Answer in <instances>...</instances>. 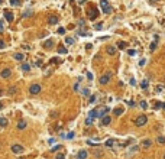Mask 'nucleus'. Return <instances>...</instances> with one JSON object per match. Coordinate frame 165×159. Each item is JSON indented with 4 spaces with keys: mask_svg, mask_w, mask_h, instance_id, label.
Listing matches in <instances>:
<instances>
[{
    "mask_svg": "<svg viewBox=\"0 0 165 159\" xmlns=\"http://www.w3.org/2000/svg\"><path fill=\"white\" fill-rule=\"evenodd\" d=\"M96 110V119H103L104 116L109 114V107L107 106H99Z\"/></svg>",
    "mask_w": 165,
    "mask_h": 159,
    "instance_id": "nucleus-1",
    "label": "nucleus"
},
{
    "mask_svg": "<svg viewBox=\"0 0 165 159\" xmlns=\"http://www.w3.org/2000/svg\"><path fill=\"white\" fill-rule=\"evenodd\" d=\"M146 122H148V117H146L145 114H140V116H138V117H136V120H135V125L138 126V127H142L143 125H146Z\"/></svg>",
    "mask_w": 165,
    "mask_h": 159,
    "instance_id": "nucleus-2",
    "label": "nucleus"
},
{
    "mask_svg": "<svg viewBox=\"0 0 165 159\" xmlns=\"http://www.w3.org/2000/svg\"><path fill=\"white\" fill-rule=\"evenodd\" d=\"M100 6H101L103 12H104L106 15L112 13V7H110V4H109V1H107V0H100Z\"/></svg>",
    "mask_w": 165,
    "mask_h": 159,
    "instance_id": "nucleus-3",
    "label": "nucleus"
},
{
    "mask_svg": "<svg viewBox=\"0 0 165 159\" xmlns=\"http://www.w3.org/2000/svg\"><path fill=\"white\" fill-rule=\"evenodd\" d=\"M42 90V87L39 85V84H32L31 87H29V93L31 94H33V95H36V94H39Z\"/></svg>",
    "mask_w": 165,
    "mask_h": 159,
    "instance_id": "nucleus-4",
    "label": "nucleus"
},
{
    "mask_svg": "<svg viewBox=\"0 0 165 159\" xmlns=\"http://www.w3.org/2000/svg\"><path fill=\"white\" fill-rule=\"evenodd\" d=\"M97 16H99V10H97V9H96V7H90V9H88V17H90L91 20H93V19H96Z\"/></svg>",
    "mask_w": 165,
    "mask_h": 159,
    "instance_id": "nucleus-5",
    "label": "nucleus"
},
{
    "mask_svg": "<svg viewBox=\"0 0 165 159\" xmlns=\"http://www.w3.org/2000/svg\"><path fill=\"white\" fill-rule=\"evenodd\" d=\"M12 152H13V153H22V152H23V146L19 145V143H15V145L12 146Z\"/></svg>",
    "mask_w": 165,
    "mask_h": 159,
    "instance_id": "nucleus-6",
    "label": "nucleus"
},
{
    "mask_svg": "<svg viewBox=\"0 0 165 159\" xmlns=\"http://www.w3.org/2000/svg\"><path fill=\"white\" fill-rule=\"evenodd\" d=\"M87 156H88V152L85 151V149H81L77 153V159H87Z\"/></svg>",
    "mask_w": 165,
    "mask_h": 159,
    "instance_id": "nucleus-7",
    "label": "nucleus"
},
{
    "mask_svg": "<svg viewBox=\"0 0 165 159\" xmlns=\"http://www.w3.org/2000/svg\"><path fill=\"white\" fill-rule=\"evenodd\" d=\"M110 77H112V74H106V75H103V77H101V78L99 80L100 84H103V85H104V84H107L109 81H110Z\"/></svg>",
    "mask_w": 165,
    "mask_h": 159,
    "instance_id": "nucleus-8",
    "label": "nucleus"
},
{
    "mask_svg": "<svg viewBox=\"0 0 165 159\" xmlns=\"http://www.w3.org/2000/svg\"><path fill=\"white\" fill-rule=\"evenodd\" d=\"M0 75H1V78H9V77L12 75V71H10L9 68H6V69H3V71H1V74H0Z\"/></svg>",
    "mask_w": 165,
    "mask_h": 159,
    "instance_id": "nucleus-9",
    "label": "nucleus"
},
{
    "mask_svg": "<svg viewBox=\"0 0 165 159\" xmlns=\"http://www.w3.org/2000/svg\"><path fill=\"white\" fill-rule=\"evenodd\" d=\"M4 19H6L7 22H13V19H15V17H13V13H10L9 10H6V12H4Z\"/></svg>",
    "mask_w": 165,
    "mask_h": 159,
    "instance_id": "nucleus-10",
    "label": "nucleus"
},
{
    "mask_svg": "<svg viewBox=\"0 0 165 159\" xmlns=\"http://www.w3.org/2000/svg\"><path fill=\"white\" fill-rule=\"evenodd\" d=\"M110 122H112V117H110V116H104V117L101 119V125L103 126H107V125H110Z\"/></svg>",
    "mask_w": 165,
    "mask_h": 159,
    "instance_id": "nucleus-11",
    "label": "nucleus"
},
{
    "mask_svg": "<svg viewBox=\"0 0 165 159\" xmlns=\"http://www.w3.org/2000/svg\"><path fill=\"white\" fill-rule=\"evenodd\" d=\"M13 58L17 59V61H23V59H25V54H22V52H16V54L13 55Z\"/></svg>",
    "mask_w": 165,
    "mask_h": 159,
    "instance_id": "nucleus-12",
    "label": "nucleus"
},
{
    "mask_svg": "<svg viewBox=\"0 0 165 159\" xmlns=\"http://www.w3.org/2000/svg\"><path fill=\"white\" fill-rule=\"evenodd\" d=\"M48 23H49V25H57L58 23V17L57 16H49L48 17Z\"/></svg>",
    "mask_w": 165,
    "mask_h": 159,
    "instance_id": "nucleus-13",
    "label": "nucleus"
},
{
    "mask_svg": "<svg viewBox=\"0 0 165 159\" xmlns=\"http://www.w3.org/2000/svg\"><path fill=\"white\" fill-rule=\"evenodd\" d=\"M17 129H19V130H23V129H26V122H25V120H20V122L17 123Z\"/></svg>",
    "mask_w": 165,
    "mask_h": 159,
    "instance_id": "nucleus-14",
    "label": "nucleus"
},
{
    "mask_svg": "<svg viewBox=\"0 0 165 159\" xmlns=\"http://www.w3.org/2000/svg\"><path fill=\"white\" fill-rule=\"evenodd\" d=\"M7 125H9L7 119L6 117H0V127H6Z\"/></svg>",
    "mask_w": 165,
    "mask_h": 159,
    "instance_id": "nucleus-15",
    "label": "nucleus"
},
{
    "mask_svg": "<svg viewBox=\"0 0 165 159\" xmlns=\"http://www.w3.org/2000/svg\"><path fill=\"white\" fill-rule=\"evenodd\" d=\"M52 46H54V41H46L45 42V43H43V48H46V49H51V48H52Z\"/></svg>",
    "mask_w": 165,
    "mask_h": 159,
    "instance_id": "nucleus-16",
    "label": "nucleus"
},
{
    "mask_svg": "<svg viewBox=\"0 0 165 159\" xmlns=\"http://www.w3.org/2000/svg\"><path fill=\"white\" fill-rule=\"evenodd\" d=\"M123 113H124L123 107H116V109H115V114H116V116H120V114H123Z\"/></svg>",
    "mask_w": 165,
    "mask_h": 159,
    "instance_id": "nucleus-17",
    "label": "nucleus"
},
{
    "mask_svg": "<svg viewBox=\"0 0 165 159\" xmlns=\"http://www.w3.org/2000/svg\"><path fill=\"white\" fill-rule=\"evenodd\" d=\"M151 145H152L151 140H142V143H140V146H142V148H149Z\"/></svg>",
    "mask_w": 165,
    "mask_h": 159,
    "instance_id": "nucleus-18",
    "label": "nucleus"
},
{
    "mask_svg": "<svg viewBox=\"0 0 165 159\" xmlns=\"http://www.w3.org/2000/svg\"><path fill=\"white\" fill-rule=\"evenodd\" d=\"M20 68H22V69H23V71H26V72H28V71H29V69H31V65H29V64H28V62H23V64H22V65H20Z\"/></svg>",
    "mask_w": 165,
    "mask_h": 159,
    "instance_id": "nucleus-19",
    "label": "nucleus"
},
{
    "mask_svg": "<svg viewBox=\"0 0 165 159\" xmlns=\"http://www.w3.org/2000/svg\"><path fill=\"white\" fill-rule=\"evenodd\" d=\"M115 143H116V140H113V139H107V140H106V143H104V145H106L107 148H112V146H113Z\"/></svg>",
    "mask_w": 165,
    "mask_h": 159,
    "instance_id": "nucleus-20",
    "label": "nucleus"
},
{
    "mask_svg": "<svg viewBox=\"0 0 165 159\" xmlns=\"http://www.w3.org/2000/svg\"><path fill=\"white\" fill-rule=\"evenodd\" d=\"M106 51H107V54H110V55H115L116 54V48L115 46H107V49Z\"/></svg>",
    "mask_w": 165,
    "mask_h": 159,
    "instance_id": "nucleus-21",
    "label": "nucleus"
},
{
    "mask_svg": "<svg viewBox=\"0 0 165 159\" xmlns=\"http://www.w3.org/2000/svg\"><path fill=\"white\" fill-rule=\"evenodd\" d=\"M74 38H71V36H67L65 38V43L67 45H73V43H74Z\"/></svg>",
    "mask_w": 165,
    "mask_h": 159,
    "instance_id": "nucleus-22",
    "label": "nucleus"
},
{
    "mask_svg": "<svg viewBox=\"0 0 165 159\" xmlns=\"http://www.w3.org/2000/svg\"><path fill=\"white\" fill-rule=\"evenodd\" d=\"M33 15V10H26V12H23L22 13V17H29Z\"/></svg>",
    "mask_w": 165,
    "mask_h": 159,
    "instance_id": "nucleus-23",
    "label": "nucleus"
},
{
    "mask_svg": "<svg viewBox=\"0 0 165 159\" xmlns=\"http://www.w3.org/2000/svg\"><path fill=\"white\" fill-rule=\"evenodd\" d=\"M126 46H127V43H126V42H117V48H119V49H124V48H126Z\"/></svg>",
    "mask_w": 165,
    "mask_h": 159,
    "instance_id": "nucleus-24",
    "label": "nucleus"
},
{
    "mask_svg": "<svg viewBox=\"0 0 165 159\" xmlns=\"http://www.w3.org/2000/svg\"><path fill=\"white\" fill-rule=\"evenodd\" d=\"M140 87H142L143 90H146V88H148V80H142V83H140Z\"/></svg>",
    "mask_w": 165,
    "mask_h": 159,
    "instance_id": "nucleus-25",
    "label": "nucleus"
},
{
    "mask_svg": "<svg viewBox=\"0 0 165 159\" xmlns=\"http://www.w3.org/2000/svg\"><path fill=\"white\" fill-rule=\"evenodd\" d=\"M61 148H62V146H61V145H55V146H54V148H51V152H57V151H59V149H61Z\"/></svg>",
    "mask_w": 165,
    "mask_h": 159,
    "instance_id": "nucleus-26",
    "label": "nucleus"
},
{
    "mask_svg": "<svg viewBox=\"0 0 165 159\" xmlns=\"http://www.w3.org/2000/svg\"><path fill=\"white\" fill-rule=\"evenodd\" d=\"M20 4V0H10V6H17Z\"/></svg>",
    "mask_w": 165,
    "mask_h": 159,
    "instance_id": "nucleus-27",
    "label": "nucleus"
},
{
    "mask_svg": "<svg viewBox=\"0 0 165 159\" xmlns=\"http://www.w3.org/2000/svg\"><path fill=\"white\" fill-rule=\"evenodd\" d=\"M82 95H90V88H82Z\"/></svg>",
    "mask_w": 165,
    "mask_h": 159,
    "instance_id": "nucleus-28",
    "label": "nucleus"
},
{
    "mask_svg": "<svg viewBox=\"0 0 165 159\" xmlns=\"http://www.w3.org/2000/svg\"><path fill=\"white\" fill-rule=\"evenodd\" d=\"M140 107L143 110H146L148 109V103H146V101H140Z\"/></svg>",
    "mask_w": 165,
    "mask_h": 159,
    "instance_id": "nucleus-29",
    "label": "nucleus"
},
{
    "mask_svg": "<svg viewBox=\"0 0 165 159\" xmlns=\"http://www.w3.org/2000/svg\"><path fill=\"white\" fill-rule=\"evenodd\" d=\"M88 117L90 119H96V110H91L90 113H88Z\"/></svg>",
    "mask_w": 165,
    "mask_h": 159,
    "instance_id": "nucleus-30",
    "label": "nucleus"
},
{
    "mask_svg": "<svg viewBox=\"0 0 165 159\" xmlns=\"http://www.w3.org/2000/svg\"><path fill=\"white\" fill-rule=\"evenodd\" d=\"M157 140H158V143H162V145H164V143H165V137H164V136H158Z\"/></svg>",
    "mask_w": 165,
    "mask_h": 159,
    "instance_id": "nucleus-31",
    "label": "nucleus"
},
{
    "mask_svg": "<svg viewBox=\"0 0 165 159\" xmlns=\"http://www.w3.org/2000/svg\"><path fill=\"white\" fill-rule=\"evenodd\" d=\"M58 52H59V54H67V49L64 46H59V48H58Z\"/></svg>",
    "mask_w": 165,
    "mask_h": 159,
    "instance_id": "nucleus-32",
    "label": "nucleus"
},
{
    "mask_svg": "<svg viewBox=\"0 0 165 159\" xmlns=\"http://www.w3.org/2000/svg\"><path fill=\"white\" fill-rule=\"evenodd\" d=\"M93 120H94V119L87 117V119H85V125H87V126H91V123H93Z\"/></svg>",
    "mask_w": 165,
    "mask_h": 159,
    "instance_id": "nucleus-33",
    "label": "nucleus"
},
{
    "mask_svg": "<svg viewBox=\"0 0 165 159\" xmlns=\"http://www.w3.org/2000/svg\"><path fill=\"white\" fill-rule=\"evenodd\" d=\"M74 136H75L74 132H70V133H68V136H65V137H67V139H74Z\"/></svg>",
    "mask_w": 165,
    "mask_h": 159,
    "instance_id": "nucleus-34",
    "label": "nucleus"
},
{
    "mask_svg": "<svg viewBox=\"0 0 165 159\" xmlns=\"http://www.w3.org/2000/svg\"><path fill=\"white\" fill-rule=\"evenodd\" d=\"M94 155L100 158V156H103V152H101V151H94Z\"/></svg>",
    "mask_w": 165,
    "mask_h": 159,
    "instance_id": "nucleus-35",
    "label": "nucleus"
},
{
    "mask_svg": "<svg viewBox=\"0 0 165 159\" xmlns=\"http://www.w3.org/2000/svg\"><path fill=\"white\" fill-rule=\"evenodd\" d=\"M55 159H65V156H64V153H58L55 156Z\"/></svg>",
    "mask_w": 165,
    "mask_h": 159,
    "instance_id": "nucleus-36",
    "label": "nucleus"
},
{
    "mask_svg": "<svg viewBox=\"0 0 165 159\" xmlns=\"http://www.w3.org/2000/svg\"><path fill=\"white\" fill-rule=\"evenodd\" d=\"M101 28H103V25H101V23H96V25H94V29H97V31H100Z\"/></svg>",
    "mask_w": 165,
    "mask_h": 159,
    "instance_id": "nucleus-37",
    "label": "nucleus"
},
{
    "mask_svg": "<svg viewBox=\"0 0 165 159\" xmlns=\"http://www.w3.org/2000/svg\"><path fill=\"white\" fill-rule=\"evenodd\" d=\"M154 107H155V109H161V107H162V103H159V101H157Z\"/></svg>",
    "mask_w": 165,
    "mask_h": 159,
    "instance_id": "nucleus-38",
    "label": "nucleus"
},
{
    "mask_svg": "<svg viewBox=\"0 0 165 159\" xmlns=\"http://www.w3.org/2000/svg\"><path fill=\"white\" fill-rule=\"evenodd\" d=\"M58 33H59V35H64V33H65V29H64V28H59V29H58Z\"/></svg>",
    "mask_w": 165,
    "mask_h": 159,
    "instance_id": "nucleus-39",
    "label": "nucleus"
},
{
    "mask_svg": "<svg viewBox=\"0 0 165 159\" xmlns=\"http://www.w3.org/2000/svg\"><path fill=\"white\" fill-rule=\"evenodd\" d=\"M157 91L158 93H162V91H164V87H162V85H158V87H157Z\"/></svg>",
    "mask_w": 165,
    "mask_h": 159,
    "instance_id": "nucleus-40",
    "label": "nucleus"
},
{
    "mask_svg": "<svg viewBox=\"0 0 165 159\" xmlns=\"http://www.w3.org/2000/svg\"><path fill=\"white\" fill-rule=\"evenodd\" d=\"M155 48H157V42H152L151 43V51H154Z\"/></svg>",
    "mask_w": 165,
    "mask_h": 159,
    "instance_id": "nucleus-41",
    "label": "nucleus"
},
{
    "mask_svg": "<svg viewBox=\"0 0 165 159\" xmlns=\"http://www.w3.org/2000/svg\"><path fill=\"white\" fill-rule=\"evenodd\" d=\"M127 54H129V55H132V57H133V55L136 54V51H135V49H129V51H127Z\"/></svg>",
    "mask_w": 165,
    "mask_h": 159,
    "instance_id": "nucleus-42",
    "label": "nucleus"
},
{
    "mask_svg": "<svg viewBox=\"0 0 165 159\" xmlns=\"http://www.w3.org/2000/svg\"><path fill=\"white\" fill-rule=\"evenodd\" d=\"M88 103H96V95H91L90 100H88Z\"/></svg>",
    "mask_w": 165,
    "mask_h": 159,
    "instance_id": "nucleus-43",
    "label": "nucleus"
},
{
    "mask_svg": "<svg viewBox=\"0 0 165 159\" xmlns=\"http://www.w3.org/2000/svg\"><path fill=\"white\" fill-rule=\"evenodd\" d=\"M145 62H146V59H145V58L140 59V61H139V65H140V67H143V65H145Z\"/></svg>",
    "mask_w": 165,
    "mask_h": 159,
    "instance_id": "nucleus-44",
    "label": "nucleus"
},
{
    "mask_svg": "<svg viewBox=\"0 0 165 159\" xmlns=\"http://www.w3.org/2000/svg\"><path fill=\"white\" fill-rule=\"evenodd\" d=\"M129 83H130V85H136V80H135V78H130Z\"/></svg>",
    "mask_w": 165,
    "mask_h": 159,
    "instance_id": "nucleus-45",
    "label": "nucleus"
},
{
    "mask_svg": "<svg viewBox=\"0 0 165 159\" xmlns=\"http://www.w3.org/2000/svg\"><path fill=\"white\" fill-rule=\"evenodd\" d=\"M10 94H15V93H16V87H12V88H10Z\"/></svg>",
    "mask_w": 165,
    "mask_h": 159,
    "instance_id": "nucleus-46",
    "label": "nucleus"
},
{
    "mask_svg": "<svg viewBox=\"0 0 165 159\" xmlns=\"http://www.w3.org/2000/svg\"><path fill=\"white\" fill-rule=\"evenodd\" d=\"M3 48H4V41L0 39V49H3Z\"/></svg>",
    "mask_w": 165,
    "mask_h": 159,
    "instance_id": "nucleus-47",
    "label": "nucleus"
},
{
    "mask_svg": "<svg viewBox=\"0 0 165 159\" xmlns=\"http://www.w3.org/2000/svg\"><path fill=\"white\" fill-rule=\"evenodd\" d=\"M0 33H3V22L0 20Z\"/></svg>",
    "mask_w": 165,
    "mask_h": 159,
    "instance_id": "nucleus-48",
    "label": "nucleus"
},
{
    "mask_svg": "<svg viewBox=\"0 0 165 159\" xmlns=\"http://www.w3.org/2000/svg\"><path fill=\"white\" fill-rule=\"evenodd\" d=\"M87 77H88V80H90V81L93 80V74H91V72H87Z\"/></svg>",
    "mask_w": 165,
    "mask_h": 159,
    "instance_id": "nucleus-49",
    "label": "nucleus"
},
{
    "mask_svg": "<svg viewBox=\"0 0 165 159\" xmlns=\"http://www.w3.org/2000/svg\"><path fill=\"white\" fill-rule=\"evenodd\" d=\"M126 103H127L130 107H133V106H135V101H126Z\"/></svg>",
    "mask_w": 165,
    "mask_h": 159,
    "instance_id": "nucleus-50",
    "label": "nucleus"
},
{
    "mask_svg": "<svg viewBox=\"0 0 165 159\" xmlns=\"http://www.w3.org/2000/svg\"><path fill=\"white\" fill-rule=\"evenodd\" d=\"M84 1H85V0H78V3H80V4H82Z\"/></svg>",
    "mask_w": 165,
    "mask_h": 159,
    "instance_id": "nucleus-51",
    "label": "nucleus"
},
{
    "mask_svg": "<svg viewBox=\"0 0 165 159\" xmlns=\"http://www.w3.org/2000/svg\"><path fill=\"white\" fill-rule=\"evenodd\" d=\"M162 109H164V110H165V103H164V104H162Z\"/></svg>",
    "mask_w": 165,
    "mask_h": 159,
    "instance_id": "nucleus-52",
    "label": "nucleus"
},
{
    "mask_svg": "<svg viewBox=\"0 0 165 159\" xmlns=\"http://www.w3.org/2000/svg\"><path fill=\"white\" fill-rule=\"evenodd\" d=\"M0 109H3V104H1V103H0Z\"/></svg>",
    "mask_w": 165,
    "mask_h": 159,
    "instance_id": "nucleus-53",
    "label": "nucleus"
},
{
    "mask_svg": "<svg viewBox=\"0 0 165 159\" xmlns=\"http://www.w3.org/2000/svg\"><path fill=\"white\" fill-rule=\"evenodd\" d=\"M1 3H3V0H0V4H1Z\"/></svg>",
    "mask_w": 165,
    "mask_h": 159,
    "instance_id": "nucleus-54",
    "label": "nucleus"
},
{
    "mask_svg": "<svg viewBox=\"0 0 165 159\" xmlns=\"http://www.w3.org/2000/svg\"><path fill=\"white\" fill-rule=\"evenodd\" d=\"M0 95H1V90H0Z\"/></svg>",
    "mask_w": 165,
    "mask_h": 159,
    "instance_id": "nucleus-55",
    "label": "nucleus"
},
{
    "mask_svg": "<svg viewBox=\"0 0 165 159\" xmlns=\"http://www.w3.org/2000/svg\"><path fill=\"white\" fill-rule=\"evenodd\" d=\"M164 159H165V153H164Z\"/></svg>",
    "mask_w": 165,
    "mask_h": 159,
    "instance_id": "nucleus-56",
    "label": "nucleus"
},
{
    "mask_svg": "<svg viewBox=\"0 0 165 159\" xmlns=\"http://www.w3.org/2000/svg\"><path fill=\"white\" fill-rule=\"evenodd\" d=\"M22 159H23V158H22Z\"/></svg>",
    "mask_w": 165,
    "mask_h": 159,
    "instance_id": "nucleus-57",
    "label": "nucleus"
}]
</instances>
